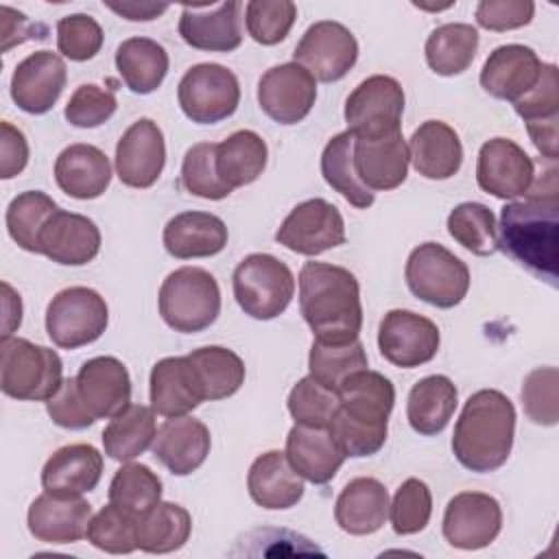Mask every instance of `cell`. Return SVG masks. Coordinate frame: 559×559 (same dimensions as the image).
<instances>
[{"instance_id":"277c9868","label":"cell","mask_w":559,"mask_h":559,"mask_svg":"<svg viewBox=\"0 0 559 559\" xmlns=\"http://www.w3.org/2000/svg\"><path fill=\"white\" fill-rule=\"evenodd\" d=\"M157 304L168 328L181 334H194L216 321L221 312V288L210 271L181 266L162 282Z\"/></svg>"},{"instance_id":"7a4b0ae2","label":"cell","mask_w":559,"mask_h":559,"mask_svg":"<svg viewBox=\"0 0 559 559\" xmlns=\"http://www.w3.org/2000/svg\"><path fill=\"white\" fill-rule=\"evenodd\" d=\"M299 310L321 343L356 341L362 328L360 286L352 271L306 262L299 271Z\"/></svg>"},{"instance_id":"ac0fdd59","label":"cell","mask_w":559,"mask_h":559,"mask_svg":"<svg viewBox=\"0 0 559 559\" xmlns=\"http://www.w3.org/2000/svg\"><path fill=\"white\" fill-rule=\"evenodd\" d=\"M66 79V61L57 52L37 50L15 66L11 76V98L26 114H48L59 100Z\"/></svg>"},{"instance_id":"9c48e42d","label":"cell","mask_w":559,"mask_h":559,"mask_svg":"<svg viewBox=\"0 0 559 559\" xmlns=\"http://www.w3.org/2000/svg\"><path fill=\"white\" fill-rule=\"evenodd\" d=\"M177 100L192 122L216 124L238 109L240 85L229 68L221 63H197L181 76Z\"/></svg>"},{"instance_id":"83f0119b","label":"cell","mask_w":559,"mask_h":559,"mask_svg":"<svg viewBox=\"0 0 559 559\" xmlns=\"http://www.w3.org/2000/svg\"><path fill=\"white\" fill-rule=\"evenodd\" d=\"M103 476V454L90 443H70L50 454L41 467V487L57 496H83Z\"/></svg>"},{"instance_id":"680465c9","label":"cell","mask_w":559,"mask_h":559,"mask_svg":"<svg viewBox=\"0 0 559 559\" xmlns=\"http://www.w3.org/2000/svg\"><path fill=\"white\" fill-rule=\"evenodd\" d=\"M46 411L57 426L68 430H83L96 421L79 393L76 378H66L61 382L57 393L46 400Z\"/></svg>"},{"instance_id":"cb8c5ba5","label":"cell","mask_w":559,"mask_h":559,"mask_svg":"<svg viewBox=\"0 0 559 559\" xmlns=\"http://www.w3.org/2000/svg\"><path fill=\"white\" fill-rule=\"evenodd\" d=\"M79 393L96 419H111L131 404V378L116 356H96L76 373Z\"/></svg>"},{"instance_id":"1f68e13d","label":"cell","mask_w":559,"mask_h":559,"mask_svg":"<svg viewBox=\"0 0 559 559\" xmlns=\"http://www.w3.org/2000/svg\"><path fill=\"white\" fill-rule=\"evenodd\" d=\"M389 515V491L378 478L349 480L334 504L336 524L349 535H371L384 526Z\"/></svg>"},{"instance_id":"44dd1931","label":"cell","mask_w":559,"mask_h":559,"mask_svg":"<svg viewBox=\"0 0 559 559\" xmlns=\"http://www.w3.org/2000/svg\"><path fill=\"white\" fill-rule=\"evenodd\" d=\"M92 504L81 496H57L44 491L26 513L28 533L46 544H72L87 537Z\"/></svg>"},{"instance_id":"6da1fadb","label":"cell","mask_w":559,"mask_h":559,"mask_svg":"<svg viewBox=\"0 0 559 559\" xmlns=\"http://www.w3.org/2000/svg\"><path fill=\"white\" fill-rule=\"evenodd\" d=\"M498 249L509 253L537 277L557 286L559 277V179L557 168L535 175L520 201L500 212Z\"/></svg>"},{"instance_id":"ee69618b","label":"cell","mask_w":559,"mask_h":559,"mask_svg":"<svg viewBox=\"0 0 559 559\" xmlns=\"http://www.w3.org/2000/svg\"><path fill=\"white\" fill-rule=\"evenodd\" d=\"M59 212V205L41 190L20 192L7 207V229L13 242L28 251L39 253V236L48 218Z\"/></svg>"},{"instance_id":"d4e9b609","label":"cell","mask_w":559,"mask_h":559,"mask_svg":"<svg viewBox=\"0 0 559 559\" xmlns=\"http://www.w3.org/2000/svg\"><path fill=\"white\" fill-rule=\"evenodd\" d=\"M100 251V231L96 223L83 214L59 210L41 229L39 253L57 264L83 266Z\"/></svg>"},{"instance_id":"52a82bcc","label":"cell","mask_w":559,"mask_h":559,"mask_svg":"<svg viewBox=\"0 0 559 559\" xmlns=\"http://www.w3.org/2000/svg\"><path fill=\"white\" fill-rule=\"evenodd\" d=\"M408 290L437 308H454L469 290L467 264L439 242L415 247L406 260Z\"/></svg>"},{"instance_id":"d6a6232c","label":"cell","mask_w":559,"mask_h":559,"mask_svg":"<svg viewBox=\"0 0 559 559\" xmlns=\"http://www.w3.org/2000/svg\"><path fill=\"white\" fill-rule=\"evenodd\" d=\"M247 489L262 509H290L304 496V480L280 450L260 454L247 474Z\"/></svg>"},{"instance_id":"7c38bea8","label":"cell","mask_w":559,"mask_h":559,"mask_svg":"<svg viewBox=\"0 0 559 559\" xmlns=\"http://www.w3.org/2000/svg\"><path fill=\"white\" fill-rule=\"evenodd\" d=\"M275 240L295 253L312 258L345 242V221L334 203L308 199L288 212L275 231Z\"/></svg>"},{"instance_id":"2e32d148","label":"cell","mask_w":559,"mask_h":559,"mask_svg":"<svg viewBox=\"0 0 559 559\" xmlns=\"http://www.w3.org/2000/svg\"><path fill=\"white\" fill-rule=\"evenodd\" d=\"M502 528L500 502L483 491L456 493L443 513V537L461 550L489 546Z\"/></svg>"},{"instance_id":"91938a15","label":"cell","mask_w":559,"mask_h":559,"mask_svg":"<svg viewBox=\"0 0 559 559\" xmlns=\"http://www.w3.org/2000/svg\"><path fill=\"white\" fill-rule=\"evenodd\" d=\"M535 15L531 0H480L476 7L478 26L496 33L526 26Z\"/></svg>"},{"instance_id":"d6986e66","label":"cell","mask_w":559,"mask_h":559,"mask_svg":"<svg viewBox=\"0 0 559 559\" xmlns=\"http://www.w3.org/2000/svg\"><path fill=\"white\" fill-rule=\"evenodd\" d=\"M242 4L236 0L218 4H186L179 17L181 39L205 52H231L242 44Z\"/></svg>"},{"instance_id":"60d3db41","label":"cell","mask_w":559,"mask_h":559,"mask_svg":"<svg viewBox=\"0 0 559 559\" xmlns=\"http://www.w3.org/2000/svg\"><path fill=\"white\" fill-rule=\"evenodd\" d=\"M478 50V31L465 22H448L437 26L424 46L430 70L439 76L465 72Z\"/></svg>"},{"instance_id":"ba28073f","label":"cell","mask_w":559,"mask_h":559,"mask_svg":"<svg viewBox=\"0 0 559 559\" xmlns=\"http://www.w3.org/2000/svg\"><path fill=\"white\" fill-rule=\"evenodd\" d=\"M109 323L105 299L87 286L59 290L46 308V332L61 349H76L103 336Z\"/></svg>"},{"instance_id":"8992f818","label":"cell","mask_w":559,"mask_h":559,"mask_svg":"<svg viewBox=\"0 0 559 559\" xmlns=\"http://www.w3.org/2000/svg\"><path fill=\"white\" fill-rule=\"evenodd\" d=\"M231 284L242 312L258 321L280 317L295 295L293 271L271 253H249L242 258Z\"/></svg>"},{"instance_id":"bcb514c9","label":"cell","mask_w":559,"mask_h":559,"mask_svg":"<svg viewBox=\"0 0 559 559\" xmlns=\"http://www.w3.org/2000/svg\"><path fill=\"white\" fill-rule=\"evenodd\" d=\"M308 369L314 380H319L328 389L338 391V386L352 373L367 369V352L358 338L349 343L312 341L308 354Z\"/></svg>"},{"instance_id":"681fc988","label":"cell","mask_w":559,"mask_h":559,"mask_svg":"<svg viewBox=\"0 0 559 559\" xmlns=\"http://www.w3.org/2000/svg\"><path fill=\"white\" fill-rule=\"evenodd\" d=\"M181 183L190 194L210 201H221L234 192L218 175L214 142H199L186 151L181 164Z\"/></svg>"},{"instance_id":"db71d44e","label":"cell","mask_w":559,"mask_h":559,"mask_svg":"<svg viewBox=\"0 0 559 559\" xmlns=\"http://www.w3.org/2000/svg\"><path fill=\"white\" fill-rule=\"evenodd\" d=\"M559 371L555 367H537L522 382V404L524 413L533 424L555 426L559 419L557 402Z\"/></svg>"},{"instance_id":"8d00e7d4","label":"cell","mask_w":559,"mask_h":559,"mask_svg":"<svg viewBox=\"0 0 559 559\" xmlns=\"http://www.w3.org/2000/svg\"><path fill=\"white\" fill-rule=\"evenodd\" d=\"M151 406L162 417H181L201 404L186 356H168L151 369Z\"/></svg>"},{"instance_id":"6125c7cd","label":"cell","mask_w":559,"mask_h":559,"mask_svg":"<svg viewBox=\"0 0 559 559\" xmlns=\"http://www.w3.org/2000/svg\"><path fill=\"white\" fill-rule=\"evenodd\" d=\"M0 15H2V52L28 39H46L48 35V28L44 24L31 22L24 13L7 4L0 7Z\"/></svg>"},{"instance_id":"5bb4252c","label":"cell","mask_w":559,"mask_h":559,"mask_svg":"<svg viewBox=\"0 0 559 559\" xmlns=\"http://www.w3.org/2000/svg\"><path fill=\"white\" fill-rule=\"evenodd\" d=\"M535 179V164L528 153L509 138H491L478 151V188L496 199L515 201L524 197Z\"/></svg>"},{"instance_id":"5b68a950","label":"cell","mask_w":559,"mask_h":559,"mask_svg":"<svg viewBox=\"0 0 559 559\" xmlns=\"http://www.w3.org/2000/svg\"><path fill=\"white\" fill-rule=\"evenodd\" d=\"M0 360V389L13 400L46 402L63 382L59 354L26 338H2Z\"/></svg>"},{"instance_id":"4dcf8cb0","label":"cell","mask_w":559,"mask_h":559,"mask_svg":"<svg viewBox=\"0 0 559 559\" xmlns=\"http://www.w3.org/2000/svg\"><path fill=\"white\" fill-rule=\"evenodd\" d=\"M227 225L210 212H181L175 214L164 227V247L173 258L192 260L210 258L225 249Z\"/></svg>"},{"instance_id":"7402d4cb","label":"cell","mask_w":559,"mask_h":559,"mask_svg":"<svg viewBox=\"0 0 559 559\" xmlns=\"http://www.w3.org/2000/svg\"><path fill=\"white\" fill-rule=\"evenodd\" d=\"M354 170L358 179L371 190H395L406 181L408 175V144L402 131L380 138H356L354 135Z\"/></svg>"},{"instance_id":"4fadbf2b","label":"cell","mask_w":559,"mask_h":559,"mask_svg":"<svg viewBox=\"0 0 559 559\" xmlns=\"http://www.w3.org/2000/svg\"><path fill=\"white\" fill-rule=\"evenodd\" d=\"M441 334L435 321L413 310H389L380 321L378 347L384 360L413 369L430 362L439 352Z\"/></svg>"},{"instance_id":"4316f807","label":"cell","mask_w":559,"mask_h":559,"mask_svg":"<svg viewBox=\"0 0 559 559\" xmlns=\"http://www.w3.org/2000/svg\"><path fill=\"white\" fill-rule=\"evenodd\" d=\"M286 459L293 469L314 483H330L347 459L336 443L330 426H304L295 424L286 437Z\"/></svg>"},{"instance_id":"f35d334b","label":"cell","mask_w":559,"mask_h":559,"mask_svg":"<svg viewBox=\"0 0 559 559\" xmlns=\"http://www.w3.org/2000/svg\"><path fill=\"white\" fill-rule=\"evenodd\" d=\"M116 68L133 94H151L166 79L168 52L151 37H129L116 48Z\"/></svg>"},{"instance_id":"d590c367","label":"cell","mask_w":559,"mask_h":559,"mask_svg":"<svg viewBox=\"0 0 559 559\" xmlns=\"http://www.w3.org/2000/svg\"><path fill=\"white\" fill-rule=\"evenodd\" d=\"M459 406V391L448 376H426L413 384L406 400V417L415 432L439 435Z\"/></svg>"},{"instance_id":"7dc6e473","label":"cell","mask_w":559,"mask_h":559,"mask_svg":"<svg viewBox=\"0 0 559 559\" xmlns=\"http://www.w3.org/2000/svg\"><path fill=\"white\" fill-rule=\"evenodd\" d=\"M87 542L109 555H129L138 548V515L116 502L92 515Z\"/></svg>"},{"instance_id":"e575fe53","label":"cell","mask_w":559,"mask_h":559,"mask_svg":"<svg viewBox=\"0 0 559 559\" xmlns=\"http://www.w3.org/2000/svg\"><path fill=\"white\" fill-rule=\"evenodd\" d=\"M341 411L369 426H389V415L395 404V386L380 371L360 369L352 373L341 386Z\"/></svg>"},{"instance_id":"b9f144b4","label":"cell","mask_w":559,"mask_h":559,"mask_svg":"<svg viewBox=\"0 0 559 559\" xmlns=\"http://www.w3.org/2000/svg\"><path fill=\"white\" fill-rule=\"evenodd\" d=\"M192 531L190 513L175 502H157L138 515V548L151 555L179 550Z\"/></svg>"},{"instance_id":"836d02e7","label":"cell","mask_w":559,"mask_h":559,"mask_svg":"<svg viewBox=\"0 0 559 559\" xmlns=\"http://www.w3.org/2000/svg\"><path fill=\"white\" fill-rule=\"evenodd\" d=\"M186 362L201 402L225 400L245 382V362L227 347L207 345L192 349L186 354Z\"/></svg>"},{"instance_id":"f546056e","label":"cell","mask_w":559,"mask_h":559,"mask_svg":"<svg viewBox=\"0 0 559 559\" xmlns=\"http://www.w3.org/2000/svg\"><path fill=\"white\" fill-rule=\"evenodd\" d=\"M408 157L421 177L450 179L461 170L463 144L450 124L426 120L411 135Z\"/></svg>"},{"instance_id":"9a60e30c","label":"cell","mask_w":559,"mask_h":559,"mask_svg":"<svg viewBox=\"0 0 559 559\" xmlns=\"http://www.w3.org/2000/svg\"><path fill=\"white\" fill-rule=\"evenodd\" d=\"M317 100V81L299 63L269 68L258 81L260 109L277 124L301 122Z\"/></svg>"},{"instance_id":"3957f363","label":"cell","mask_w":559,"mask_h":559,"mask_svg":"<svg viewBox=\"0 0 559 559\" xmlns=\"http://www.w3.org/2000/svg\"><path fill=\"white\" fill-rule=\"evenodd\" d=\"M515 437L513 402L496 389H480L467 397L452 435L456 461L478 474L502 467Z\"/></svg>"},{"instance_id":"be15d7a7","label":"cell","mask_w":559,"mask_h":559,"mask_svg":"<svg viewBox=\"0 0 559 559\" xmlns=\"http://www.w3.org/2000/svg\"><path fill=\"white\" fill-rule=\"evenodd\" d=\"M107 9H111L114 13H118L120 17L129 20V22H151L155 17H159L168 4L166 2H105Z\"/></svg>"},{"instance_id":"e0dca14e","label":"cell","mask_w":559,"mask_h":559,"mask_svg":"<svg viewBox=\"0 0 559 559\" xmlns=\"http://www.w3.org/2000/svg\"><path fill=\"white\" fill-rule=\"evenodd\" d=\"M166 164L164 133L151 118L135 120L116 144V173L129 188H151Z\"/></svg>"},{"instance_id":"e7e4bbea","label":"cell","mask_w":559,"mask_h":559,"mask_svg":"<svg viewBox=\"0 0 559 559\" xmlns=\"http://www.w3.org/2000/svg\"><path fill=\"white\" fill-rule=\"evenodd\" d=\"M2 338H11L15 328H20L22 323V299L7 282H2Z\"/></svg>"},{"instance_id":"f5cc1de1","label":"cell","mask_w":559,"mask_h":559,"mask_svg":"<svg viewBox=\"0 0 559 559\" xmlns=\"http://www.w3.org/2000/svg\"><path fill=\"white\" fill-rule=\"evenodd\" d=\"M432 515V493L428 485L419 478H406L391 504H389V518L393 524V531L397 535H415L426 528Z\"/></svg>"},{"instance_id":"603a6c76","label":"cell","mask_w":559,"mask_h":559,"mask_svg":"<svg viewBox=\"0 0 559 559\" xmlns=\"http://www.w3.org/2000/svg\"><path fill=\"white\" fill-rule=\"evenodd\" d=\"M515 114L526 122L535 148L548 159L559 157V74L555 63H544L537 85L513 103Z\"/></svg>"},{"instance_id":"ab89813d","label":"cell","mask_w":559,"mask_h":559,"mask_svg":"<svg viewBox=\"0 0 559 559\" xmlns=\"http://www.w3.org/2000/svg\"><path fill=\"white\" fill-rule=\"evenodd\" d=\"M266 142L249 129H240L216 144V168L231 190L253 183L266 168Z\"/></svg>"},{"instance_id":"6f0895ef","label":"cell","mask_w":559,"mask_h":559,"mask_svg":"<svg viewBox=\"0 0 559 559\" xmlns=\"http://www.w3.org/2000/svg\"><path fill=\"white\" fill-rule=\"evenodd\" d=\"M330 430L336 443L341 445V450L345 452V456L358 459V456H371L384 445L389 426H369L338 411L330 424Z\"/></svg>"},{"instance_id":"11a10c76","label":"cell","mask_w":559,"mask_h":559,"mask_svg":"<svg viewBox=\"0 0 559 559\" xmlns=\"http://www.w3.org/2000/svg\"><path fill=\"white\" fill-rule=\"evenodd\" d=\"M57 48L70 61H87L103 48V28L87 13H72L57 22Z\"/></svg>"},{"instance_id":"f6af8a7d","label":"cell","mask_w":559,"mask_h":559,"mask_svg":"<svg viewBox=\"0 0 559 559\" xmlns=\"http://www.w3.org/2000/svg\"><path fill=\"white\" fill-rule=\"evenodd\" d=\"M450 236L474 255H493L498 251V225L493 212L476 201L459 203L448 214Z\"/></svg>"},{"instance_id":"c3c4849f","label":"cell","mask_w":559,"mask_h":559,"mask_svg":"<svg viewBox=\"0 0 559 559\" xmlns=\"http://www.w3.org/2000/svg\"><path fill=\"white\" fill-rule=\"evenodd\" d=\"M109 502L142 515L162 500V480L144 463H124L109 483Z\"/></svg>"},{"instance_id":"94428289","label":"cell","mask_w":559,"mask_h":559,"mask_svg":"<svg viewBox=\"0 0 559 559\" xmlns=\"http://www.w3.org/2000/svg\"><path fill=\"white\" fill-rule=\"evenodd\" d=\"M28 164V142L11 122H0V177L13 179Z\"/></svg>"},{"instance_id":"f907efd6","label":"cell","mask_w":559,"mask_h":559,"mask_svg":"<svg viewBox=\"0 0 559 559\" xmlns=\"http://www.w3.org/2000/svg\"><path fill=\"white\" fill-rule=\"evenodd\" d=\"M288 413L295 424L330 426L341 411L338 391L328 389L312 376L301 378L288 393Z\"/></svg>"},{"instance_id":"f1b7e54d","label":"cell","mask_w":559,"mask_h":559,"mask_svg":"<svg viewBox=\"0 0 559 559\" xmlns=\"http://www.w3.org/2000/svg\"><path fill=\"white\" fill-rule=\"evenodd\" d=\"M55 181L72 199H98L111 181L109 157L94 144H70L57 155Z\"/></svg>"},{"instance_id":"9f6ffc18","label":"cell","mask_w":559,"mask_h":559,"mask_svg":"<svg viewBox=\"0 0 559 559\" xmlns=\"http://www.w3.org/2000/svg\"><path fill=\"white\" fill-rule=\"evenodd\" d=\"M118 100L114 90H105L94 83L79 85L66 105V120L79 129H94L107 122L116 114Z\"/></svg>"},{"instance_id":"484cf974","label":"cell","mask_w":559,"mask_h":559,"mask_svg":"<svg viewBox=\"0 0 559 559\" xmlns=\"http://www.w3.org/2000/svg\"><path fill=\"white\" fill-rule=\"evenodd\" d=\"M212 437L201 419L181 415L166 417L153 441L155 459L175 476H188L203 465L210 454Z\"/></svg>"},{"instance_id":"8fae6325","label":"cell","mask_w":559,"mask_h":559,"mask_svg":"<svg viewBox=\"0 0 559 559\" xmlns=\"http://www.w3.org/2000/svg\"><path fill=\"white\" fill-rule=\"evenodd\" d=\"M295 63L304 66L314 81H341L358 59L354 33L334 20H319L308 26L293 52Z\"/></svg>"},{"instance_id":"816d5d0a","label":"cell","mask_w":559,"mask_h":559,"mask_svg":"<svg viewBox=\"0 0 559 559\" xmlns=\"http://www.w3.org/2000/svg\"><path fill=\"white\" fill-rule=\"evenodd\" d=\"M297 17V4L290 0H249L245 4L247 33L262 46H275L286 39Z\"/></svg>"},{"instance_id":"30bf717a","label":"cell","mask_w":559,"mask_h":559,"mask_svg":"<svg viewBox=\"0 0 559 559\" xmlns=\"http://www.w3.org/2000/svg\"><path fill=\"white\" fill-rule=\"evenodd\" d=\"M404 90L386 74H373L358 83L345 100L347 131L356 138H380L400 129Z\"/></svg>"},{"instance_id":"ffe728a7","label":"cell","mask_w":559,"mask_h":559,"mask_svg":"<svg viewBox=\"0 0 559 559\" xmlns=\"http://www.w3.org/2000/svg\"><path fill=\"white\" fill-rule=\"evenodd\" d=\"M542 70L544 63L533 48L504 44L489 52L480 70V85L493 98L515 103L537 85Z\"/></svg>"},{"instance_id":"74e56055","label":"cell","mask_w":559,"mask_h":559,"mask_svg":"<svg viewBox=\"0 0 559 559\" xmlns=\"http://www.w3.org/2000/svg\"><path fill=\"white\" fill-rule=\"evenodd\" d=\"M157 435L155 411L144 404H129L124 411L111 417L103 430L105 454L114 461L129 463L144 454Z\"/></svg>"},{"instance_id":"7bdbcfd3","label":"cell","mask_w":559,"mask_h":559,"mask_svg":"<svg viewBox=\"0 0 559 559\" xmlns=\"http://www.w3.org/2000/svg\"><path fill=\"white\" fill-rule=\"evenodd\" d=\"M354 135L349 131L336 133L321 153V175L325 183L336 190L349 205L358 210H367L376 201V192H371L354 170Z\"/></svg>"}]
</instances>
